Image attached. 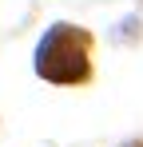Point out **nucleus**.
<instances>
[{"label":"nucleus","mask_w":143,"mask_h":147,"mask_svg":"<svg viewBox=\"0 0 143 147\" xmlns=\"http://www.w3.org/2000/svg\"><path fill=\"white\" fill-rule=\"evenodd\" d=\"M36 72L52 84H84L92 76V36L76 24H52L36 48Z\"/></svg>","instance_id":"nucleus-1"}]
</instances>
